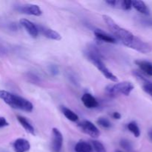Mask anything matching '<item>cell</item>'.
<instances>
[{"mask_svg": "<svg viewBox=\"0 0 152 152\" xmlns=\"http://www.w3.org/2000/svg\"><path fill=\"white\" fill-rule=\"evenodd\" d=\"M102 19L117 41L119 40L126 47L130 48L142 53H148L151 51V46L148 43L142 41L137 36L134 35L131 31L117 25L111 16L103 15Z\"/></svg>", "mask_w": 152, "mask_h": 152, "instance_id": "cell-1", "label": "cell"}, {"mask_svg": "<svg viewBox=\"0 0 152 152\" xmlns=\"http://www.w3.org/2000/svg\"><path fill=\"white\" fill-rule=\"evenodd\" d=\"M9 126V123L6 120V119L2 117H0V129H1V128L7 127V126Z\"/></svg>", "mask_w": 152, "mask_h": 152, "instance_id": "cell-25", "label": "cell"}, {"mask_svg": "<svg viewBox=\"0 0 152 152\" xmlns=\"http://www.w3.org/2000/svg\"><path fill=\"white\" fill-rule=\"evenodd\" d=\"M53 140H52V150L53 152H60L63 145V136L58 129L53 128L52 129Z\"/></svg>", "mask_w": 152, "mask_h": 152, "instance_id": "cell-6", "label": "cell"}, {"mask_svg": "<svg viewBox=\"0 0 152 152\" xmlns=\"http://www.w3.org/2000/svg\"><path fill=\"white\" fill-rule=\"evenodd\" d=\"M94 34L95 37H96L99 40H101V41L105 42L108 43L117 42V39H116L114 37L108 35V34H105V32H103V31H99V30H96V31H94Z\"/></svg>", "mask_w": 152, "mask_h": 152, "instance_id": "cell-13", "label": "cell"}, {"mask_svg": "<svg viewBox=\"0 0 152 152\" xmlns=\"http://www.w3.org/2000/svg\"><path fill=\"white\" fill-rule=\"evenodd\" d=\"M0 99L14 109L25 112H31L34 109V105L29 100L7 91L0 90Z\"/></svg>", "mask_w": 152, "mask_h": 152, "instance_id": "cell-2", "label": "cell"}, {"mask_svg": "<svg viewBox=\"0 0 152 152\" xmlns=\"http://www.w3.org/2000/svg\"><path fill=\"white\" fill-rule=\"evenodd\" d=\"M17 10L21 13L27 15H31V16H39L42 13L41 8L38 5L33 4H24V5L20 6Z\"/></svg>", "mask_w": 152, "mask_h": 152, "instance_id": "cell-8", "label": "cell"}, {"mask_svg": "<svg viewBox=\"0 0 152 152\" xmlns=\"http://www.w3.org/2000/svg\"><path fill=\"white\" fill-rule=\"evenodd\" d=\"M81 100L83 102V105L86 107L87 108H95L98 107L99 105V102L96 99V98L94 96H92L91 94L86 93L82 96Z\"/></svg>", "mask_w": 152, "mask_h": 152, "instance_id": "cell-11", "label": "cell"}, {"mask_svg": "<svg viewBox=\"0 0 152 152\" xmlns=\"http://www.w3.org/2000/svg\"><path fill=\"white\" fill-rule=\"evenodd\" d=\"M93 148L91 145L86 141L80 140L76 144L74 147V151L76 152H92Z\"/></svg>", "mask_w": 152, "mask_h": 152, "instance_id": "cell-16", "label": "cell"}, {"mask_svg": "<svg viewBox=\"0 0 152 152\" xmlns=\"http://www.w3.org/2000/svg\"><path fill=\"white\" fill-rule=\"evenodd\" d=\"M86 55L87 56L88 59L93 65H94V66L103 74V76L105 78L111 80V81L114 82V83L118 82L117 77L107 68L106 65H105L103 61L101 59V56L99 54V52L95 48V47H92L91 48L88 49V50L86 53Z\"/></svg>", "mask_w": 152, "mask_h": 152, "instance_id": "cell-3", "label": "cell"}, {"mask_svg": "<svg viewBox=\"0 0 152 152\" xmlns=\"http://www.w3.org/2000/svg\"><path fill=\"white\" fill-rule=\"evenodd\" d=\"M112 117H114L115 120H120V119H121L122 116H121V114H120L119 112H114V113H113V114H112Z\"/></svg>", "mask_w": 152, "mask_h": 152, "instance_id": "cell-26", "label": "cell"}, {"mask_svg": "<svg viewBox=\"0 0 152 152\" xmlns=\"http://www.w3.org/2000/svg\"><path fill=\"white\" fill-rule=\"evenodd\" d=\"M61 111H62V114H64L65 117H66L68 120H69L71 122H77L78 121L79 117L76 113H74V111H71V109L68 108L67 107L62 106L61 107Z\"/></svg>", "mask_w": 152, "mask_h": 152, "instance_id": "cell-17", "label": "cell"}, {"mask_svg": "<svg viewBox=\"0 0 152 152\" xmlns=\"http://www.w3.org/2000/svg\"><path fill=\"white\" fill-rule=\"evenodd\" d=\"M148 137H149L150 140L152 141V128H151V129H150L149 130H148Z\"/></svg>", "mask_w": 152, "mask_h": 152, "instance_id": "cell-29", "label": "cell"}, {"mask_svg": "<svg viewBox=\"0 0 152 152\" xmlns=\"http://www.w3.org/2000/svg\"><path fill=\"white\" fill-rule=\"evenodd\" d=\"M79 128L83 132L93 138H97L100 135V132L98 128L88 120H84L78 125Z\"/></svg>", "mask_w": 152, "mask_h": 152, "instance_id": "cell-5", "label": "cell"}, {"mask_svg": "<svg viewBox=\"0 0 152 152\" xmlns=\"http://www.w3.org/2000/svg\"><path fill=\"white\" fill-rule=\"evenodd\" d=\"M20 25L26 30L27 32L33 37V38H37L39 35V31L37 29V25L33 23L31 21L26 19H22L19 21Z\"/></svg>", "mask_w": 152, "mask_h": 152, "instance_id": "cell-9", "label": "cell"}, {"mask_svg": "<svg viewBox=\"0 0 152 152\" xmlns=\"http://www.w3.org/2000/svg\"><path fill=\"white\" fill-rule=\"evenodd\" d=\"M134 89L133 83L129 81L117 83L114 85H109L106 87L105 91L107 94L111 96H115L119 94L129 96L132 91Z\"/></svg>", "mask_w": 152, "mask_h": 152, "instance_id": "cell-4", "label": "cell"}, {"mask_svg": "<svg viewBox=\"0 0 152 152\" xmlns=\"http://www.w3.org/2000/svg\"><path fill=\"white\" fill-rule=\"evenodd\" d=\"M13 148L15 152H28L31 149V144L27 140L18 138L13 142Z\"/></svg>", "mask_w": 152, "mask_h": 152, "instance_id": "cell-10", "label": "cell"}, {"mask_svg": "<svg viewBox=\"0 0 152 152\" xmlns=\"http://www.w3.org/2000/svg\"><path fill=\"white\" fill-rule=\"evenodd\" d=\"M115 152H123V151H120V150H117V151H116Z\"/></svg>", "mask_w": 152, "mask_h": 152, "instance_id": "cell-30", "label": "cell"}, {"mask_svg": "<svg viewBox=\"0 0 152 152\" xmlns=\"http://www.w3.org/2000/svg\"><path fill=\"white\" fill-rule=\"evenodd\" d=\"M37 29H38L39 34L40 33L44 37H45L46 38L50 39L52 40H56V41H59V40L62 39V36L60 35V34L56 32L54 30L50 29V28H47V27L42 26V25H37Z\"/></svg>", "mask_w": 152, "mask_h": 152, "instance_id": "cell-7", "label": "cell"}, {"mask_svg": "<svg viewBox=\"0 0 152 152\" xmlns=\"http://www.w3.org/2000/svg\"><path fill=\"white\" fill-rule=\"evenodd\" d=\"M132 7H134L138 12H140L142 14L149 15V9L144 1H140V0L132 1Z\"/></svg>", "mask_w": 152, "mask_h": 152, "instance_id": "cell-15", "label": "cell"}, {"mask_svg": "<svg viewBox=\"0 0 152 152\" xmlns=\"http://www.w3.org/2000/svg\"><path fill=\"white\" fill-rule=\"evenodd\" d=\"M143 23L146 25H150V26H152V19H144Z\"/></svg>", "mask_w": 152, "mask_h": 152, "instance_id": "cell-28", "label": "cell"}, {"mask_svg": "<svg viewBox=\"0 0 152 152\" xmlns=\"http://www.w3.org/2000/svg\"><path fill=\"white\" fill-rule=\"evenodd\" d=\"M136 65L140 68L141 71H143L147 75L152 77V63L148 61L144 60H136Z\"/></svg>", "mask_w": 152, "mask_h": 152, "instance_id": "cell-14", "label": "cell"}, {"mask_svg": "<svg viewBox=\"0 0 152 152\" xmlns=\"http://www.w3.org/2000/svg\"><path fill=\"white\" fill-rule=\"evenodd\" d=\"M127 128L129 129V131H130L134 135L135 137H139L140 136V129L139 126H138L137 123L134 121H132L131 123H129L127 125Z\"/></svg>", "mask_w": 152, "mask_h": 152, "instance_id": "cell-18", "label": "cell"}, {"mask_svg": "<svg viewBox=\"0 0 152 152\" xmlns=\"http://www.w3.org/2000/svg\"><path fill=\"white\" fill-rule=\"evenodd\" d=\"M120 145L122 148L127 151H132L133 150V144L127 139H122L120 141Z\"/></svg>", "mask_w": 152, "mask_h": 152, "instance_id": "cell-21", "label": "cell"}, {"mask_svg": "<svg viewBox=\"0 0 152 152\" xmlns=\"http://www.w3.org/2000/svg\"><path fill=\"white\" fill-rule=\"evenodd\" d=\"M28 78L29 79V80L31 82V83H39V77H37L35 74H29L28 76Z\"/></svg>", "mask_w": 152, "mask_h": 152, "instance_id": "cell-24", "label": "cell"}, {"mask_svg": "<svg viewBox=\"0 0 152 152\" xmlns=\"http://www.w3.org/2000/svg\"><path fill=\"white\" fill-rule=\"evenodd\" d=\"M96 123H97V124L99 126L104 128V129H110L112 126V124H111V122L108 119L105 118V117H100V118H99L97 120V121H96Z\"/></svg>", "mask_w": 152, "mask_h": 152, "instance_id": "cell-23", "label": "cell"}, {"mask_svg": "<svg viewBox=\"0 0 152 152\" xmlns=\"http://www.w3.org/2000/svg\"><path fill=\"white\" fill-rule=\"evenodd\" d=\"M116 7L123 9V10H131L132 7V1L131 0H122V1H118L117 0Z\"/></svg>", "mask_w": 152, "mask_h": 152, "instance_id": "cell-20", "label": "cell"}, {"mask_svg": "<svg viewBox=\"0 0 152 152\" xmlns=\"http://www.w3.org/2000/svg\"><path fill=\"white\" fill-rule=\"evenodd\" d=\"M137 76L138 77H140V79H142V81H143V84H142V88H143V91L145 92H146L148 94H149L150 96L152 97V82L148 81V80H145L143 77H142L140 74H137Z\"/></svg>", "mask_w": 152, "mask_h": 152, "instance_id": "cell-19", "label": "cell"}, {"mask_svg": "<svg viewBox=\"0 0 152 152\" xmlns=\"http://www.w3.org/2000/svg\"><path fill=\"white\" fill-rule=\"evenodd\" d=\"M91 144L92 148H94V149L95 150L96 152H107L103 144L101 142H99V141L92 140Z\"/></svg>", "mask_w": 152, "mask_h": 152, "instance_id": "cell-22", "label": "cell"}, {"mask_svg": "<svg viewBox=\"0 0 152 152\" xmlns=\"http://www.w3.org/2000/svg\"><path fill=\"white\" fill-rule=\"evenodd\" d=\"M50 71H51V73L53 74H58V72H59V70H58V68H56V66H53V65H52L51 67H50Z\"/></svg>", "mask_w": 152, "mask_h": 152, "instance_id": "cell-27", "label": "cell"}, {"mask_svg": "<svg viewBox=\"0 0 152 152\" xmlns=\"http://www.w3.org/2000/svg\"><path fill=\"white\" fill-rule=\"evenodd\" d=\"M16 118H17L18 121L20 123L21 126L25 129V130L28 133L31 134L32 135H35V129H34V126L31 125V123L25 117L20 115H17L16 116Z\"/></svg>", "mask_w": 152, "mask_h": 152, "instance_id": "cell-12", "label": "cell"}]
</instances>
